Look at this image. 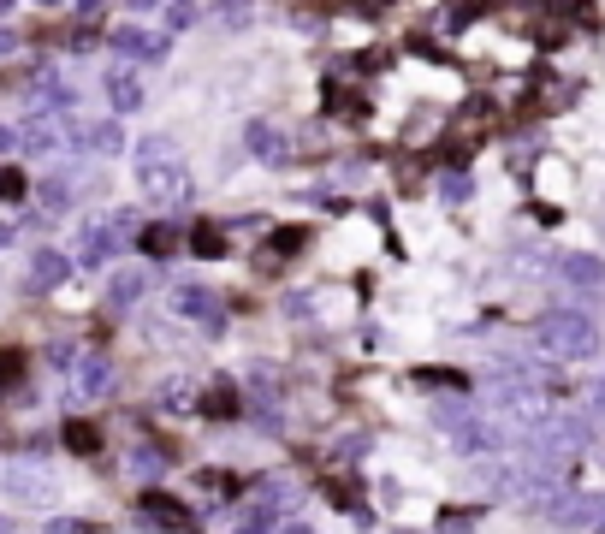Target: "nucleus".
Instances as JSON below:
<instances>
[{
	"instance_id": "f257e3e1",
	"label": "nucleus",
	"mask_w": 605,
	"mask_h": 534,
	"mask_svg": "<svg viewBox=\"0 0 605 534\" xmlns=\"http://www.w3.org/2000/svg\"><path fill=\"white\" fill-rule=\"evenodd\" d=\"M535 345L552 363H588L600 356V321L588 309H546L535 327Z\"/></svg>"
},
{
	"instance_id": "f03ea898",
	"label": "nucleus",
	"mask_w": 605,
	"mask_h": 534,
	"mask_svg": "<svg viewBox=\"0 0 605 534\" xmlns=\"http://www.w3.org/2000/svg\"><path fill=\"white\" fill-rule=\"evenodd\" d=\"M131 172H137V190L155 202H184L190 197V167H184L179 155H155V161H131Z\"/></svg>"
},
{
	"instance_id": "7ed1b4c3",
	"label": "nucleus",
	"mask_w": 605,
	"mask_h": 534,
	"mask_svg": "<svg viewBox=\"0 0 605 534\" xmlns=\"http://www.w3.org/2000/svg\"><path fill=\"white\" fill-rule=\"evenodd\" d=\"M487 398H493V410H499V416H510L517 428L546 422V392H540L535 380H499Z\"/></svg>"
},
{
	"instance_id": "20e7f679",
	"label": "nucleus",
	"mask_w": 605,
	"mask_h": 534,
	"mask_svg": "<svg viewBox=\"0 0 605 534\" xmlns=\"http://www.w3.org/2000/svg\"><path fill=\"white\" fill-rule=\"evenodd\" d=\"M172 315H179V321H197V327H220L225 321V303H220L214 285L179 280V285H172Z\"/></svg>"
},
{
	"instance_id": "39448f33",
	"label": "nucleus",
	"mask_w": 605,
	"mask_h": 534,
	"mask_svg": "<svg viewBox=\"0 0 605 534\" xmlns=\"http://www.w3.org/2000/svg\"><path fill=\"white\" fill-rule=\"evenodd\" d=\"M243 149H250L261 167H285V161L297 155V149H291V131L273 125V119H250V125H243Z\"/></svg>"
},
{
	"instance_id": "423d86ee",
	"label": "nucleus",
	"mask_w": 605,
	"mask_h": 534,
	"mask_svg": "<svg viewBox=\"0 0 605 534\" xmlns=\"http://www.w3.org/2000/svg\"><path fill=\"white\" fill-rule=\"evenodd\" d=\"M6 499L24 505V511H42V505L60 499V487H54V475H42V469H13V475H6Z\"/></svg>"
},
{
	"instance_id": "0eeeda50",
	"label": "nucleus",
	"mask_w": 605,
	"mask_h": 534,
	"mask_svg": "<svg viewBox=\"0 0 605 534\" xmlns=\"http://www.w3.org/2000/svg\"><path fill=\"white\" fill-rule=\"evenodd\" d=\"M558 280L576 285V291H605V262L588 250H564L558 255Z\"/></svg>"
},
{
	"instance_id": "6e6552de",
	"label": "nucleus",
	"mask_w": 605,
	"mask_h": 534,
	"mask_svg": "<svg viewBox=\"0 0 605 534\" xmlns=\"http://www.w3.org/2000/svg\"><path fill=\"white\" fill-rule=\"evenodd\" d=\"M535 190L546 202H570V190H576V167L564 155H540L535 161Z\"/></svg>"
},
{
	"instance_id": "1a4fd4ad",
	"label": "nucleus",
	"mask_w": 605,
	"mask_h": 534,
	"mask_svg": "<svg viewBox=\"0 0 605 534\" xmlns=\"http://www.w3.org/2000/svg\"><path fill=\"white\" fill-rule=\"evenodd\" d=\"M113 54L119 60H149V66H155V60H167V36H149L142 24H119L113 30Z\"/></svg>"
},
{
	"instance_id": "9d476101",
	"label": "nucleus",
	"mask_w": 605,
	"mask_h": 534,
	"mask_svg": "<svg viewBox=\"0 0 605 534\" xmlns=\"http://www.w3.org/2000/svg\"><path fill=\"white\" fill-rule=\"evenodd\" d=\"M101 89H107V107H113V113H142V101H149L142 78H137V71H125V66H113Z\"/></svg>"
},
{
	"instance_id": "9b49d317",
	"label": "nucleus",
	"mask_w": 605,
	"mask_h": 534,
	"mask_svg": "<svg viewBox=\"0 0 605 534\" xmlns=\"http://www.w3.org/2000/svg\"><path fill=\"white\" fill-rule=\"evenodd\" d=\"M66 273H71V255L66 250H36V255H30V285H36V291L66 285Z\"/></svg>"
},
{
	"instance_id": "f8f14e48",
	"label": "nucleus",
	"mask_w": 605,
	"mask_h": 534,
	"mask_svg": "<svg viewBox=\"0 0 605 534\" xmlns=\"http://www.w3.org/2000/svg\"><path fill=\"white\" fill-rule=\"evenodd\" d=\"M71 392L78 398H107L113 392V368L101 363V356H84V363L71 368Z\"/></svg>"
},
{
	"instance_id": "ddd939ff",
	"label": "nucleus",
	"mask_w": 605,
	"mask_h": 534,
	"mask_svg": "<svg viewBox=\"0 0 605 534\" xmlns=\"http://www.w3.org/2000/svg\"><path fill=\"white\" fill-rule=\"evenodd\" d=\"M142 291H149V273H142V267H125V273H113V280H107V303H113V309L142 303Z\"/></svg>"
},
{
	"instance_id": "4468645a",
	"label": "nucleus",
	"mask_w": 605,
	"mask_h": 534,
	"mask_svg": "<svg viewBox=\"0 0 605 534\" xmlns=\"http://www.w3.org/2000/svg\"><path fill=\"white\" fill-rule=\"evenodd\" d=\"M78 143L96 149V155H119V149H125V131H119V119H101V125H78Z\"/></svg>"
},
{
	"instance_id": "2eb2a0df",
	"label": "nucleus",
	"mask_w": 605,
	"mask_h": 534,
	"mask_svg": "<svg viewBox=\"0 0 605 534\" xmlns=\"http://www.w3.org/2000/svg\"><path fill=\"white\" fill-rule=\"evenodd\" d=\"M142 517H155V529H184L190 511L179 499H167V493H142Z\"/></svg>"
},
{
	"instance_id": "dca6fc26",
	"label": "nucleus",
	"mask_w": 605,
	"mask_h": 534,
	"mask_svg": "<svg viewBox=\"0 0 605 534\" xmlns=\"http://www.w3.org/2000/svg\"><path fill=\"white\" fill-rule=\"evenodd\" d=\"M66 446L78 451V457H96L101 451V428L96 422H66Z\"/></svg>"
},
{
	"instance_id": "f3484780",
	"label": "nucleus",
	"mask_w": 605,
	"mask_h": 534,
	"mask_svg": "<svg viewBox=\"0 0 605 534\" xmlns=\"http://www.w3.org/2000/svg\"><path fill=\"white\" fill-rule=\"evenodd\" d=\"M202 410H208L214 422H225V416H238V392H232V386H214V392L202 398Z\"/></svg>"
},
{
	"instance_id": "a211bd4d",
	"label": "nucleus",
	"mask_w": 605,
	"mask_h": 534,
	"mask_svg": "<svg viewBox=\"0 0 605 534\" xmlns=\"http://www.w3.org/2000/svg\"><path fill=\"white\" fill-rule=\"evenodd\" d=\"M24 149H30V155H54V149H60V131L48 125V119H42V125H30L24 131Z\"/></svg>"
},
{
	"instance_id": "6ab92c4d",
	"label": "nucleus",
	"mask_w": 605,
	"mask_h": 534,
	"mask_svg": "<svg viewBox=\"0 0 605 534\" xmlns=\"http://www.w3.org/2000/svg\"><path fill=\"white\" fill-rule=\"evenodd\" d=\"M137 244H142L149 255H167V250H179V232H172V226H149Z\"/></svg>"
},
{
	"instance_id": "aec40b11",
	"label": "nucleus",
	"mask_w": 605,
	"mask_h": 534,
	"mask_svg": "<svg viewBox=\"0 0 605 534\" xmlns=\"http://www.w3.org/2000/svg\"><path fill=\"white\" fill-rule=\"evenodd\" d=\"M439 197H445V202H469V197H475V184H469L463 172H445V179H439Z\"/></svg>"
},
{
	"instance_id": "412c9836",
	"label": "nucleus",
	"mask_w": 605,
	"mask_h": 534,
	"mask_svg": "<svg viewBox=\"0 0 605 534\" xmlns=\"http://www.w3.org/2000/svg\"><path fill=\"white\" fill-rule=\"evenodd\" d=\"M24 380V351H0V386H18Z\"/></svg>"
},
{
	"instance_id": "4be33fe9",
	"label": "nucleus",
	"mask_w": 605,
	"mask_h": 534,
	"mask_svg": "<svg viewBox=\"0 0 605 534\" xmlns=\"http://www.w3.org/2000/svg\"><path fill=\"white\" fill-rule=\"evenodd\" d=\"M42 202H48V208H71V184L66 179H48L42 184Z\"/></svg>"
},
{
	"instance_id": "5701e85b",
	"label": "nucleus",
	"mask_w": 605,
	"mask_h": 534,
	"mask_svg": "<svg viewBox=\"0 0 605 534\" xmlns=\"http://www.w3.org/2000/svg\"><path fill=\"white\" fill-rule=\"evenodd\" d=\"M190 250H197V255H225V244H220V232H214V226H202L197 238H190Z\"/></svg>"
},
{
	"instance_id": "b1692460",
	"label": "nucleus",
	"mask_w": 605,
	"mask_h": 534,
	"mask_svg": "<svg viewBox=\"0 0 605 534\" xmlns=\"http://www.w3.org/2000/svg\"><path fill=\"white\" fill-rule=\"evenodd\" d=\"M24 190L30 184L18 179V172H0V202H24Z\"/></svg>"
},
{
	"instance_id": "393cba45",
	"label": "nucleus",
	"mask_w": 605,
	"mask_h": 534,
	"mask_svg": "<svg viewBox=\"0 0 605 534\" xmlns=\"http://www.w3.org/2000/svg\"><path fill=\"white\" fill-rule=\"evenodd\" d=\"M273 534H321V529L303 522V517H280V522H273Z\"/></svg>"
},
{
	"instance_id": "a878e982",
	"label": "nucleus",
	"mask_w": 605,
	"mask_h": 534,
	"mask_svg": "<svg viewBox=\"0 0 605 534\" xmlns=\"http://www.w3.org/2000/svg\"><path fill=\"white\" fill-rule=\"evenodd\" d=\"M119 6H125V13H137V18L142 13H160V0H119Z\"/></svg>"
},
{
	"instance_id": "bb28decb",
	"label": "nucleus",
	"mask_w": 605,
	"mask_h": 534,
	"mask_svg": "<svg viewBox=\"0 0 605 534\" xmlns=\"http://www.w3.org/2000/svg\"><path fill=\"white\" fill-rule=\"evenodd\" d=\"M18 143H24V137H18V131H6V125H0V155H13Z\"/></svg>"
},
{
	"instance_id": "cd10ccee",
	"label": "nucleus",
	"mask_w": 605,
	"mask_h": 534,
	"mask_svg": "<svg viewBox=\"0 0 605 534\" xmlns=\"http://www.w3.org/2000/svg\"><path fill=\"white\" fill-rule=\"evenodd\" d=\"M593 404H600V410H605V374H600V386H593Z\"/></svg>"
},
{
	"instance_id": "c85d7f7f",
	"label": "nucleus",
	"mask_w": 605,
	"mask_h": 534,
	"mask_svg": "<svg viewBox=\"0 0 605 534\" xmlns=\"http://www.w3.org/2000/svg\"><path fill=\"white\" fill-rule=\"evenodd\" d=\"M386 534H422V529H409V522H398V529H386Z\"/></svg>"
},
{
	"instance_id": "c756f323",
	"label": "nucleus",
	"mask_w": 605,
	"mask_h": 534,
	"mask_svg": "<svg viewBox=\"0 0 605 534\" xmlns=\"http://www.w3.org/2000/svg\"><path fill=\"white\" fill-rule=\"evenodd\" d=\"M36 6H66V0H36Z\"/></svg>"
},
{
	"instance_id": "7c9ffc66",
	"label": "nucleus",
	"mask_w": 605,
	"mask_h": 534,
	"mask_svg": "<svg viewBox=\"0 0 605 534\" xmlns=\"http://www.w3.org/2000/svg\"><path fill=\"white\" fill-rule=\"evenodd\" d=\"M600 534H605V517H600Z\"/></svg>"
},
{
	"instance_id": "2f4dec72",
	"label": "nucleus",
	"mask_w": 605,
	"mask_h": 534,
	"mask_svg": "<svg viewBox=\"0 0 605 534\" xmlns=\"http://www.w3.org/2000/svg\"><path fill=\"white\" fill-rule=\"evenodd\" d=\"M0 534H6V522H0Z\"/></svg>"
}]
</instances>
